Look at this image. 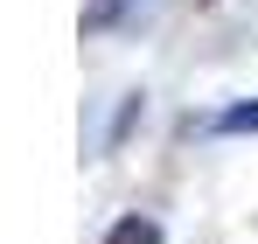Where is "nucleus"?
Here are the masks:
<instances>
[{
	"mask_svg": "<svg viewBox=\"0 0 258 244\" xmlns=\"http://www.w3.org/2000/svg\"><path fill=\"white\" fill-rule=\"evenodd\" d=\"M105 244H161V223H154V216H140V209H133V216H119V223H112V230H105Z\"/></svg>",
	"mask_w": 258,
	"mask_h": 244,
	"instance_id": "nucleus-1",
	"label": "nucleus"
},
{
	"mask_svg": "<svg viewBox=\"0 0 258 244\" xmlns=\"http://www.w3.org/2000/svg\"><path fill=\"white\" fill-rule=\"evenodd\" d=\"M210 133H258V105H230V112H216Z\"/></svg>",
	"mask_w": 258,
	"mask_h": 244,
	"instance_id": "nucleus-2",
	"label": "nucleus"
},
{
	"mask_svg": "<svg viewBox=\"0 0 258 244\" xmlns=\"http://www.w3.org/2000/svg\"><path fill=\"white\" fill-rule=\"evenodd\" d=\"M112 21H119V0H91V7H84V28H91V35L112 28Z\"/></svg>",
	"mask_w": 258,
	"mask_h": 244,
	"instance_id": "nucleus-3",
	"label": "nucleus"
}]
</instances>
